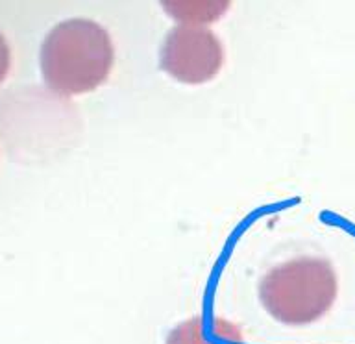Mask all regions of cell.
Listing matches in <instances>:
<instances>
[{
    "label": "cell",
    "mask_w": 355,
    "mask_h": 344,
    "mask_svg": "<svg viewBox=\"0 0 355 344\" xmlns=\"http://www.w3.org/2000/svg\"><path fill=\"white\" fill-rule=\"evenodd\" d=\"M165 344H244L241 329L226 318L193 316L180 322Z\"/></svg>",
    "instance_id": "4"
},
{
    "label": "cell",
    "mask_w": 355,
    "mask_h": 344,
    "mask_svg": "<svg viewBox=\"0 0 355 344\" xmlns=\"http://www.w3.org/2000/svg\"><path fill=\"white\" fill-rule=\"evenodd\" d=\"M165 8L171 11L172 15H176L178 21L182 24H200L202 22L216 21L218 15H222L227 10V4H165Z\"/></svg>",
    "instance_id": "5"
},
{
    "label": "cell",
    "mask_w": 355,
    "mask_h": 344,
    "mask_svg": "<svg viewBox=\"0 0 355 344\" xmlns=\"http://www.w3.org/2000/svg\"><path fill=\"white\" fill-rule=\"evenodd\" d=\"M159 63L161 69L174 80L196 85L209 82L220 72L224 65V46L209 28L178 24L166 33Z\"/></svg>",
    "instance_id": "3"
},
{
    "label": "cell",
    "mask_w": 355,
    "mask_h": 344,
    "mask_svg": "<svg viewBox=\"0 0 355 344\" xmlns=\"http://www.w3.org/2000/svg\"><path fill=\"white\" fill-rule=\"evenodd\" d=\"M337 274L324 257H294L266 272L259 300L266 313L285 326L320 320L337 298Z\"/></svg>",
    "instance_id": "2"
},
{
    "label": "cell",
    "mask_w": 355,
    "mask_h": 344,
    "mask_svg": "<svg viewBox=\"0 0 355 344\" xmlns=\"http://www.w3.org/2000/svg\"><path fill=\"white\" fill-rule=\"evenodd\" d=\"M115 49L104 26L91 19H69L50 30L41 46V72L61 96L89 93L107 80Z\"/></svg>",
    "instance_id": "1"
},
{
    "label": "cell",
    "mask_w": 355,
    "mask_h": 344,
    "mask_svg": "<svg viewBox=\"0 0 355 344\" xmlns=\"http://www.w3.org/2000/svg\"><path fill=\"white\" fill-rule=\"evenodd\" d=\"M11 63V52L10 44L6 41V37L0 33V83L4 82L6 76H8V71H10Z\"/></svg>",
    "instance_id": "6"
}]
</instances>
